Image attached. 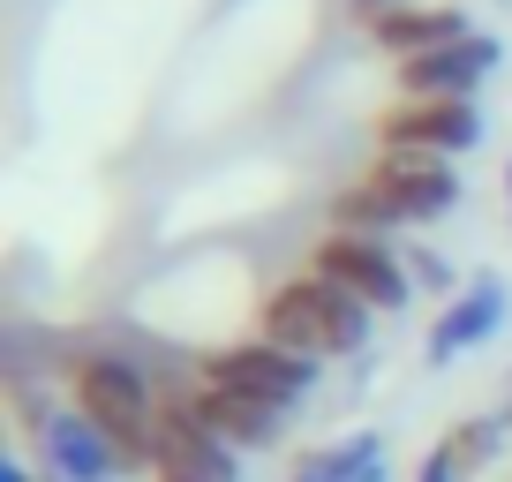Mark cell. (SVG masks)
Returning <instances> with one entry per match:
<instances>
[{"label":"cell","instance_id":"16","mask_svg":"<svg viewBox=\"0 0 512 482\" xmlns=\"http://www.w3.org/2000/svg\"><path fill=\"white\" fill-rule=\"evenodd\" d=\"M0 482H46V475H38V467L23 460V452H8V460H0Z\"/></svg>","mask_w":512,"mask_h":482},{"label":"cell","instance_id":"18","mask_svg":"<svg viewBox=\"0 0 512 482\" xmlns=\"http://www.w3.org/2000/svg\"><path fill=\"white\" fill-rule=\"evenodd\" d=\"M369 482H392V467H369Z\"/></svg>","mask_w":512,"mask_h":482},{"label":"cell","instance_id":"7","mask_svg":"<svg viewBox=\"0 0 512 482\" xmlns=\"http://www.w3.org/2000/svg\"><path fill=\"white\" fill-rule=\"evenodd\" d=\"M377 151H430V159H460L482 144V106L475 98H392L369 121Z\"/></svg>","mask_w":512,"mask_h":482},{"label":"cell","instance_id":"2","mask_svg":"<svg viewBox=\"0 0 512 482\" xmlns=\"http://www.w3.org/2000/svg\"><path fill=\"white\" fill-rule=\"evenodd\" d=\"M61 392L98 437L128 460V475H151V437H159V385L144 362H128L121 347H76L61 362Z\"/></svg>","mask_w":512,"mask_h":482},{"label":"cell","instance_id":"5","mask_svg":"<svg viewBox=\"0 0 512 482\" xmlns=\"http://www.w3.org/2000/svg\"><path fill=\"white\" fill-rule=\"evenodd\" d=\"M309 272H324L332 287H347V294H362L377 317H392V309H407L415 302V279H407V257H392V241H377V234H347V226H324L317 234V249H309Z\"/></svg>","mask_w":512,"mask_h":482},{"label":"cell","instance_id":"13","mask_svg":"<svg viewBox=\"0 0 512 482\" xmlns=\"http://www.w3.org/2000/svg\"><path fill=\"white\" fill-rule=\"evenodd\" d=\"M505 430H512V415H460L445 437H437L430 452H422V467H415V482H475L482 467L497 460V445H505Z\"/></svg>","mask_w":512,"mask_h":482},{"label":"cell","instance_id":"8","mask_svg":"<svg viewBox=\"0 0 512 482\" xmlns=\"http://www.w3.org/2000/svg\"><path fill=\"white\" fill-rule=\"evenodd\" d=\"M196 377H211V385H241V392H256V400L294 407V400H309V385H317V362L294 354V347H272L264 332H249V339H226V347H204Z\"/></svg>","mask_w":512,"mask_h":482},{"label":"cell","instance_id":"12","mask_svg":"<svg viewBox=\"0 0 512 482\" xmlns=\"http://www.w3.org/2000/svg\"><path fill=\"white\" fill-rule=\"evenodd\" d=\"M362 31H369V46H377L384 61H415V53H437V46H452V38H467L475 23H467V8H452V0H400V8L369 16Z\"/></svg>","mask_w":512,"mask_h":482},{"label":"cell","instance_id":"11","mask_svg":"<svg viewBox=\"0 0 512 482\" xmlns=\"http://www.w3.org/2000/svg\"><path fill=\"white\" fill-rule=\"evenodd\" d=\"M505 317H512V287H505V279H497V272L467 279V287L452 294L445 309H437L430 339H422V362H430V370H452V362H467L475 347H490V339L505 332Z\"/></svg>","mask_w":512,"mask_h":482},{"label":"cell","instance_id":"3","mask_svg":"<svg viewBox=\"0 0 512 482\" xmlns=\"http://www.w3.org/2000/svg\"><path fill=\"white\" fill-rule=\"evenodd\" d=\"M369 324H377V309L362 302V294L332 287L324 272H287L264 287V302H256V332L272 339V347H294L309 354V362H339V354H362L369 347Z\"/></svg>","mask_w":512,"mask_h":482},{"label":"cell","instance_id":"19","mask_svg":"<svg viewBox=\"0 0 512 482\" xmlns=\"http://www.w3.org/2000/svg\"><path fill=\"white\" fill-rule=\"evenodd\" d=\"M505 196H512V159H505Z\"/></svg>","mask_w":512,"mask_h":482},{"label":"cell","instance_id":"10","mask_svg":"<svg viewBox=\"0 0 512 482\" xmlns=\"http://www.w3.org/2000/svg\"><path fill=\"white\" fill-rule=\"evenodd\" d=\"M497 68H505V38L467 31V38H452V46H437V53L392 61V83H400V98H475Z\"/></svg>","mask_w":512,"mask_h":482},{"label":"cell","instance_id":"17","mask_svg":"<svg viewBox=\"0 0 512 482\" xmlns=\"http://www.w3.org/2000/svg\"><path fill=\"white\" fill-rule=\"evenodd\" d=\"M347 8H354L362 23H369V16H384V8H400V0H347Z\"/></svg>","mask_w":512,"mask_h":482},{"label":"cell","instance_id":"15","mask_svg":"<svg viewBox=\"0 0 512 482\" xmlns=\"http://www.w3.org/2000/svg\"><path fill=\"white\" fill-rule=\"evenodd\" d=\"M407 279H415L422 294H445V302H452V294L467 287V279H452V264L437 257V249H407Z\"/></svg>","mask_w":512,"mask_h":482},{"label":"cell","instance_id":"9","mask_svg":"<svg viewBox=\"0 0 512 482\" xmlns=\"http://www.w3.org/2000/svg\"><path fill=\"white\" fill-rule=\"evenodd\" d=\"M151 482H241V452L219 445L174 392L159 385V437H151Z\"/></svg>","mask_w":512,"mask_h":482},{"label":"cell","instance_id":"1","mask_svg":"<svg viewBox=\"0 0 512 482\" xmlns=\"http://www.w3.org/2000/svg\"><path fill=\"white\" fill-rule=\"evenodd\" d=\"M460 204V166L430 159V151H369V166L332 189L324 219L347 226V234H392V226H430Z\"/></svg>","mask_w":512,"mask_h":482},{"label":"cell","instance_id":"4","mask_svg":"<svg viewBox=\"0 0 512 482\" xmlns=\"http://www.w3.org/2000/svg\"><path fill=\"white\" fill-rule=\"evenodd\" d=\"M0 400H8V422L23 430L31 467L46 482H128V460L68 407V392H46V385H31V377H8Z\"/></svg>","mask_w":512,"mask_h":482},{"label":"cell","instance_id":"6","mask_svg":"<svg viewBox=\"0 0 512 482\" xmlns=\"http://www.w3.org/2000/svg\"><path fill=\"white\" fill-rule=\"evenodd\" d=\"M159 385L174 392V400L189 407V415L204 422L219 445H234V452H272V445H287L294 407L256 400V392H241V385H211V377H159Z\"/></svg>","mask_w":512,"mask_h":482},{"label":"cell","instance_id":"14","mask_svg":"<svg viewBox=\"0 0 512 482\" xmlns=\"http://www.w3.org/2000/svg\"><path fill=\"white\" fill-rule=\"evenodd\" d=\"M369 467H384V437L347 430V437H324V445H302L287 460V482H369Z\"/></svg>","mask_w":512,"mask_h":482}]
</instances>
